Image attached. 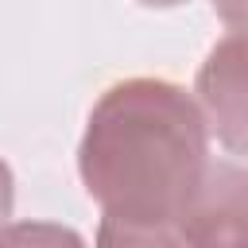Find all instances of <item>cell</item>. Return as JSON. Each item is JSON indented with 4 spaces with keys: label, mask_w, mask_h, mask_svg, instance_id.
Instances as JSON below:
<instances>
[{
    "label": "cell",
    "mask_w": 248,
    "mask_h": 248,
    "mask_svg": "<svg viewBox=\"0 0 248 248\" xmlns=\"http://www.w3.org/2000/svg\"><path fill=\"white\" fill-rule=\"evenodd\" d=\"M143 8H178V4H190V0H140Z\"/></svg>",
    "instance_id": "8"
},
{
    "label": "cell",
    "mask_w": 248,
    "mask_h": 248,
    "mask_svg": "<svg viewBox=\"0 0 248 248\" xmlns=\"http://www.w3.org/2000/svg\"><path fill=\"white\" fill-rule=\"evenodd\" d=\"M0 248H85V240L70 225L16 221V225H0Z\"/></svg>",
    "instance_id": "5"
},
{
    "label": "cell",
    "mask_w": 248,
    "mask_h": 248,
    "mask_svg": "<svg viewBox=\"0 0 248 248\" xmlns=\"http://www.w3.org/2000/svg\"><path fill=\"white\" fill-rule=\"evenodd\" d=\"M12 202H16V182H12L8 163L0 159V225H8V217H12Z\"/></svg>",
    "instance_id": "7"
},
{
    "label": "cell",
    "mask_w": 248,
    "mask_h": 248,
    "mask_svg": "<svg viewBox=\"0 0 248 248\" xmlns=\"http://www.w3.org/2000/svg\"><path fill=\"white\" fill-rule=\"evenodd\" d=\"M186 248H248V167L205 163L198 186L174 217Z\"/></svg>",
    "instance_id": "2"
},
{
    "label": "cell",
    "mask_w": 248,
    "mask_h": 248,
    "mask_svg": "<svg viewBox=\"0 0 248 248\" xmlns=\"http://www.w3.org/2000/svg\"><path fill=\"white\" fill-rule=\"evenodd\" d=\"M194 93L202 101L205 128L221 140V147L248 159V39L244 35H229L205 54Z\"/></svg>",
    "instance_id": "3"
},
{
    "label": "cell",
    "mask_w": 248,
    "mask_h": 248,
    "mask_svg": "<svg viewBox=\"0 0 248 248\" xmlns=\"http://www.w3.org/2000/svg\"><path fill=\"white\" fill-rule=\"evenodd\" d=\"M213 12L221 16V23L229 31L248 39V0H213Z\"/></svg>",
    "instance_id": "6"
},
{
    "label": "cell",
    "mask_w": 248,
    "mask_h": 248,
    "mask_svg": "<svg viewBox=\"0 0 248 248\" xmlns=\"http://www.w3.org/2000/svg\"><path fill=\"white\" fill-rule=\"evenodd\" d=\"M209 163V128L198 101L159 78H128L89 112L78 170L112 221L174 225Z\"/></svg>",
    "instance_id": "1"
},
{
    "label": "cell",
    "mask_w": 248,
    "mask_h": 248,
    "mask_svg": "<svg viewBox=\"0 0 248 248\" xmlns=\"http://www.w3.org/2000/svg\"><path fill=\"white\" fill-rule=\"evenodd\" d=\"M97 248H186V240L170 232V225H128L105 217L97 229Z\"/></svg>",
    "instance_id": "4"
}]
</instances>
